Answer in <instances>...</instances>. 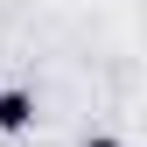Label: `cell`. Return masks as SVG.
<instances>
[{
    "instance_id": "6da1fadb",
    "label": "cell",
    "mask_w": 147,
    "mask_h": 147,
    "mask_svg": "<svg viewBox=\"0 0 147 147\" xmlns=\"http://www.w3.org/2000/svg\"><path fill=\"white\" fill-rule=\"evenodd\" d=\"M35 133V91L28 84H0V140Z\"/></svg>"
},
{
    "instance_id": "7a4b0ae2",
    "label": "cell",
    "mask_w": 147,
    "mask_h": 147,
    "mask_svg": "<svg viewBox=\"0 0 147 147\" xmlns=\"http://www.w3.org/2000/svg\"><path fill=\"white\" fill-rule=\"evenodd\" d=\"M84 147H126V140H112V133H91V140H84Z\"/></svg>"
}]
</instances>
